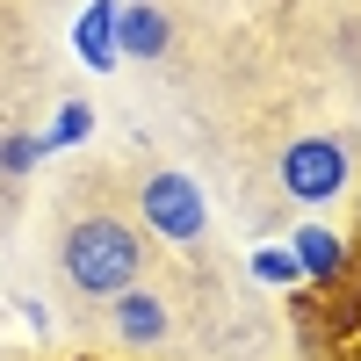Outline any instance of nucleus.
I'll list each match as a JSON object with an SVG mask.
<instances>
[{"label":"nucleus","instance_id":"nucleus-1","mask_svg":"<svg viewBox=\"0 0 361 361\" xmlns=\"http://www.w3.org/2000/svg\"><path fill=\"white\" fill-rule=\"evenodd\" d=\"M137 267H145L137 231L123 217H109V209H87V217L66 231V275H73V289H87V296H123L137 282Z\"/></svg>","mask_w":361,"mask_h":361},{"label":"nucleus","instance_id":"nucleus-2","mask_svg":"<svg viewBox=\"0 0 361 361\" xmlns=\"http://www.w3.org/2000/svg\"><path fill=\"white\" fill-rule=\"evenodd\" d=\"M137 217L159 238H173V246H195L202 224H209V202H202V188L180 166H159V173H145V188H137Z\"/></svg>","mask_w":361,"mask_h":361},{"label":"nucleus","instance_id":"nucleus-3","mask_svg":"<svg viewBox=\"0 0 361 361\" xmlns=\"http://www.w3.org/2000/svg\"><path fill=\"white\" fill-rule=\"evenodd\" d=\"M282 188L296 202H333L347 188V145H333V137H296L289 152H282Z\"/></svg>","mask_w":361,"mask_h":361},{"label":"nucleus","instance_id":"nucleus-4","mask_svg":"<svg viewBox=\"0 0 361 361\" xmlns=\"http://www.w3.org/2000/svg\"><path fill=\"white\" fill-rule=\"evenodd\" d=\"M166 44H173V22L159 8H145V0L116 8V51L123 58H166Z\"/></svg>","mask_w":361,"mask_h":361},{"label":"nucleus","instance_id":"nucleus-5","mask_svg":"<svg viewBox=\"0 0 361 361\" xmlns=\"http://www.w3.org/2000/svg\"><path fill=\"white\" fill-rule=\"evenodd\" d=\"M109 304H116V333L130 347H159L166 340V304L152 289H123V296H109Z\"/></svg>","mask_w":361,"mask_h":361},{"label":"nucleus","instance_id":"nucleus-6","mask_svg":"<svg viewBox=\"0 0 361 361\" xmlns=\"http://www.w3.org/2000/svg\"><path fill=\"white\" fill-rule=\"evenodd\" d=\"M289 253H296V267H304V282H318V289L347 275V246L333 231H318V224H296V246Z\"/></svg>","mask_w":361,"mask_h":361},{"label":"nucleus","instance_id":"nucleus-7","mask_svg":"<svg viewBox=\"0 0 361 361\" xmlns=\"http://www.w3.org/2000/svg\"><path fill=\"white\" fill-rule=\"evenodd\" d=\"M116 8H123V0H94V8L80 15V29H73V44H80V58L94 73H116Z\"/></svg>","mask_w":361,"mask_h":361},{"label":"nucleus","instance_id":"nucleus-8","mask_svg":"<svg viewBox=\"0 0 361 361\" xmlns=\"http://www.w3.org/2000/svg\"><path fill=\"white\" fill-rule=\"evenodd\" d=\"M87 130H94V109H87V102H66V109L51 116V130H44V152H66V145H80Z\"/></svg>","mask_w":361,"mask_h":361},{"label":"nucleus","instance_id":"nucleus-9","mask_svg":"<svg viewBox=\"0 0 361 361\" xmlns=\"http://www.w3.org/2000/svg\"><path fill=\"white\" fill-rule=\"evenodd\" d=\"M253 282L296 289V282H304V267H296V253H289V246H260V253H253Z\"/></svg>","mask_w":361,"mask_h":361},{"label":"nucleus","instance_id":"nucleus-10","mask_svg":"<svg viewBox=\"0 0 361 361\" xmlns=\"http://www.w3.org/2000/svg\"><path fill=\"white\" fill-rule=\"evenodd\" d=\"M37 159H44V137H0V166L8 173H29Z\"/></svg>","mask_w":361,"mask_h":361},{"label":"nucleus","instance_id":"nucleus-11","mask_svg":"<svg viewBox=\"0 0 361 361\" xmlns=\"http://www.w3.org/2000/svg\"><path fill=\"white\" fill-rule=\"evenodd\" d=\"M347 361H361V333H354V340H347Z\"/></svg>","mask_w":361,"mask_h":361}]
</instances>
